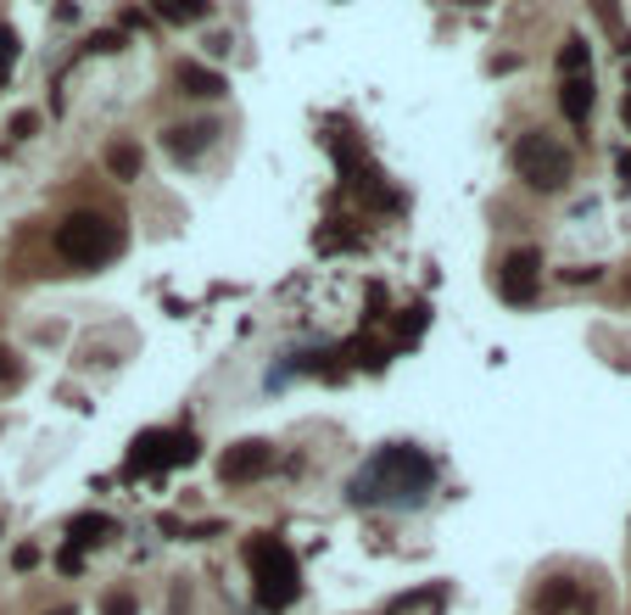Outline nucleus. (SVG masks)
Instances as JSON below:
<instances>
[{
	"label": "nucleus",
	"mask_w": 631,
	"mask_h": 615,
	"mask_svg": "<svg viewBox=\"0 0 631 615\" xmlns=\"http://www.w3.org/2000/svg\"><path fill=\"white\" fill-rule=\"evenodd\" d=\"M274 470V442H263V437H247V442H229L224 448V459H218V476L224 482H258V476H269Z\"/></svg>",
	"instance_id": "nucleus-7"
},
{
	"label": "nucleus",
	"mask_w": 631,
	"mask_h": 615,
	"mask_svg": "<svg viewBox=\"0 0 631 615\" xmlns=\"http://www.w3.org/2000/svg\"><path fill=\"white\" fill-rule=\"evenodd\" d=\"M90 51H102V57L123 51V34H118V28H107V34H95V39H90Z\"/></svg>",
	"instance_id": "nucleus-18"
},
{
	"label": "nucleus",
	"mask_w": 631,
	"mask_h": 615,
	"mask_svg": "<svg viewBox=\"0 0 631 615\" xmlns=\"http://www.w3.org/2000/svg\"><path fill=\"white\" fill-rule=\"evenodd\" d=\"M537 286H543V252L537 247H514L498 269V292L503 303L525 308V303H537Z\"/></svg>",
	"instance_id": "nucleus-6"
},
{
	"label": "nucleus",
	"mask_w": 631,
	"mask_h": 615,
	"mask_svg": "<svg viewBox=\"0 0 631 615\" xmlns=\"http://www.w3.org/2000/svg\"><path fill=\"white\" fill-rule=\"evenodd\" d=\"M514 174L531 185V191H564L570 174H575V157L559 146L553 134H520L514 140Z\"/></svg>",
	"instance_id": "nucleus-4"
},
{
	"label": "nucleus",
	"mask_w": 631,
	"mask_h": 615,
	"mask_svg": "<svg viewBox=\"0 0 631 615\" xmlns=\"http://www.w3.org/2000/svg\"><path fill=\"white\" fill-rule=\"evenodd\" d=\"M51 615H79V610H51Z\"/></svg>",
	"instance_id": "nucleus-25"
},
{
	"label": "nucleus",
	"mask_w": 631,
	"mask_h": 615,
	"mask_svg": "<svg viewBox=\"0 0 631 615\" xmlns=\"http://www.w3.org/2000/svg\"><path fill=\"white\" fill-rule=\"evenodd\" d=\"M626 123H631V96H626Z\"/></svg>",
	"instance_id": "nucleus-24"
},
{
	"label": "nucleus",
	"mask_w": 631,
	"mask_h": 615,
	"mask_svg": "<svg viewBox=\"0 0 631 615\" xmlns=\"http://www.w3.org/2000/svg\"><path fill=\"white\" fill-rule=\"evenodd\" d=\"M430 482H436V464L425 459V448L392 442L347 482V498L369 504V509H414V504H425Z\"/></svg>",
	"instance_id": "nucleus-1"
},
{
	"label": "nucleus",
	"mask_w": 631,
	"mask_h": 615,
	"mask_svg": "<svg viewBox=\"0 0 631 615\" xmlns=\"http://www.w3.org/2000/svg\"><path fill=\"white\" fill-rule=\"evenodd\" d=\"M0 532H7V520H0Z\"/></svg>",
	"instance_id": "nucleus-26"
},
{
	"label": "nucleus",
	"mask_w": 631,
	"mask_h": 615,
	"mask_svg": "<svg viewBox=\"0 0 631 615\" xmlns=\"http://www.w3.org/2000/svg\"><path fill=\"white\" fill-rule=\"evenodd\" d=\"M559 107H564L570 123H587V113H593V73L564 79V84H559Z\"/></svg>",
	"instance_id": "nucleus-11"
},
{
	"label": "nucleus",
	"mask_w": 631,
	"mask_h": 615,
	"mask_svg": "<svg viewBox=\"0 0 631 615\" xmlns=\"http://www.w3.org/2000/svg\"><path fill=\"white\" fill-rule=\"evenodd\" d=\"M57 252L79 269H102L123 252V229L102 213H73L62 229H57Z\"/></svg>",
	"instance_id": "nucleus-3"
},
{
	"label": "nucleus",
	"mask_w": 631,
	"mask_h": 615,
	"mask_svg": "<svg viewBox=\"0 0 631 615\" xmlns=\"http://www.w3.org/2000/svg\"><path fill=\"white\" fill-rule=\"evenodd\" d=\"M107 163H112V174H118V179H134V174H140V152H134V146H112V152H107Z\"/></svg>",
	"instance_id": "nucleus-16"
},
{
	"label": "nucleus",
	"mask_w": 631,
	"mask_h": 615,
	"mask_svg": "<svg viewBox=\"0 0 631 615\" xmlns=\"http://www.w3.org/2000/svg\"><path fill=\"white\" fill-rule=\"evenodd\" d=\"M559 68H564V79H575V73H593L587 68V39H564V51H559Z\"/></svg>",
	"instance_id": "nucleus-14"
},
{
	"label": "nucleus",
	"mask_w": 631,
	"mask_h": 615,
	"mask_svg": "<svg viewBox=\"0 0 631 615\" xmlns=\"http://www.w3.org/2000/svg\"><path fill=\"white\" fill-rule=\"evenodd\" d=\"M34 129H39V118H34V113H17V118H12V134H17V140H28Z\"/></svg>",
	"instance_id": "nucleus-21"
},
{
	"label": "nucleus",
	"mask_w": 631,
	"mask_h": 615,
	"mask_svg": "<svg viewBox=\"0 0 631 615\" xmlns=\"http://www.w3.org/2000/svg\"><path fill=\"white\" fill-rule=\"evenodd\" d=\"M179 90H184V96H197V102H213V96H224V73H213V68H202V62H179Z\"/></svg>",
	"instance_id": "nucleus-9"
},
{
	"label": "nucleus",
	"mask_w": 631,
	"mask_h": 615,
	"mask_svg": "<svg viewBox=\"0 0 631 615\" xmlns=\"http://www.w3.org/2000/svg\"><path fill=\"white\" fill-rule=\"evenodd\" d=\"M102 615H134V593H107V604H102Z\"/></svg>",
	"instance_id": "nucleus-17"
},
{
	"label": "nucleus",
	"mask_w": 631,
	"mask_h": 615,
	"mask_svg": "<svg viewBox=\"0 0 631 615\" xmlns=\"http://www.w3.org/2000/svg\"><path fill=\"white\" fill-rule=\"evenodd\" d=\"M12 565H17V571H34V565H39V548H34V543H23V548L12 554Z\"/></svg>",
	"instance_id": "nucleus-20"
},
{
	"label": "nucleus",
	"mask_w": 631,
	"mask_h": 615,
	"mask_svg": "<svg viewBox=\"0 0 631 615\" xmlns=\"http://www.w3.org/2000/svg\"><path fill=\"white\" fill-rule=\"evenodd\" d=\"M213 7H207V0H157V17L163 23H202Z\"/></svg>",
	"instance_id": "nucleus-13"
},
{
	"label": "nucleus",
	"mask_w": 631,
	"mask_h": 615,
	"mask_svg": "<svg viewBox=\"0 0 631 615\" xmlns=\"http://www.w3.org/2000/svg\"><path fill=\"white\" fill-rule=\"evenodd\" d=\"M213 140H218V123H213V118H202V123H174V129L163 134V146H168L179 163H197V157L213 146Z\"/></svg>",
	"instance_id": "nucleus-8"
},
{
	"label": "nucleus",
	"mask_w": 631,
	"mask_h": 615,
	"mask_svg": "<svg viewBox=\"0 0 631 615\" xmlns=\"http://www.w3.org/2000/svg\"><path fill=\"white\" fill-rule=\"evenodd\" d=\"M247 571H252V593L263 610H290L302 593V571H297V554H290L285 537H252L247 543Z\"/></svg>",
	"instance_id": "nucleus-2"
},
{
	"label": "nucleus",
	"mask_w": 631,
	"mask_h": 615,
	"mask_svg": "<svg viewBox=\"0 0 631 615\" xmlns=\"http://www.w3.org/2000/svg\"><path fill=\"white\" fill-rule=\"evenodd\" d=\"M197 459V437L190 431H140L129 442V476H152V470H174Z\"/></svg>",
	"instance_id": "nucleus-5"
},
{
	"label": "nucleus",
	"mask_w": 631,
	"mask_h": 615,
	"mask_svg": "<svg viewBox=\"0 0 631 615\" xmlns=\"http://www.w3.org/2000/svg\"><path fill=\"white\" fill-rule=\"evenodd\" d=\"M442 610H448V588H442V582H425V588L403 593L385 615H442Z\"/></svg>",
	"instance_id": "nucleus-10"
},
{
	"label": "nucleus",
	"mask_w": 631,
	"mask_h": 615,
	"mask_svg": "<svg viewBox=\"0 0 631 615\" xmlns=\"http://www.w3.org/2000/svg\"><path fill=\"white\" fill-rule=\"evenodd\" d=\"M118 527H112V520L107 515H73L68 520V537H73V548L84 554V548H95V543H107Z\"/></svg>",
	"instance_id": "nucleus-12"
},
{
	"label": "nucleus",
	"mask_w": 631,
	"mask_h": 615,
	"mask_svg": "<svg viewBox=\"0 0 631 615\" xmlns=\"http://www.w3.org/2000/svg\"><path fill=\"white\" fill-rule=\"evenodd\" d=\"M620 179L631 185V152H620Z\"/></svg>",
	"instance_id": "nucleus-23"
},
{
	"label": "nucleus",
	"mask_w": 631,
	"mask_h": 615,
	"mask_svg": "<svg viewBox=\"0 0 631 615\" xmlns=\"http://www.w3.org/2000/svg\"><path fill=\"white\" fill-rule=\"evenodd\" d=\"M17 51H23V39H17V28H7V23H0V79H7V73L17 68Z\"/></svg>",
	"instance_id": "nucleus-15"
},
{
	"label": "nucleus",
	"mask_w": 631,
	"mask_h": 615,
	"mask_svg": "<svg viewBox=\"0 0 631 615\" xmlns=\"http://www.w3.org/2000/svg\"><path fill=\"white\" fill-rule=\"evenodd\" d=\"M57 565H62V571H68V577H73V571H79V565H84V554H79V548H73V543H68V548H62V554H57Z\"/></svg>",
	"instance_id": "nucleus-22"
},
{
	"label": "nucleus",
	"mask_w": 631,
	"mask_h": 615,
	"mask_svg": "<svg viewBox=\"0 0 631 615\" xmlns=\"http://www.w3.org/2000/svg\"><path fill=\"white\" fill-rule=\"evenodd\" d=\"M0 381H23V364H17V353H7V347H0Z\"/></svg>",
	"instance_id": "nucleus-19"
}]
</instances>
